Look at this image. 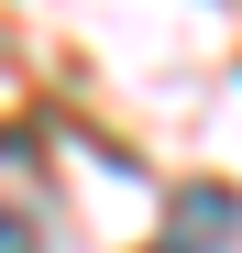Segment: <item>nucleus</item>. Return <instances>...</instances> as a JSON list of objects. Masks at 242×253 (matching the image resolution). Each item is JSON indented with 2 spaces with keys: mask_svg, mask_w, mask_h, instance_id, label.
<instances>
[{
  "mask_svg": "<svg viewBox=\"0 0 242 253\" xmlns=\"http://www.w3.org/2000/svg\"><path fill=\"white\" fill-rule=\"evenodd\" d=\"M231 231H242V198L187 187V198H176V242H154V253H209V242H231Z\"/></svg>",
  "mask_w": 242,
  "mask_h": 253,
  "instance_id": "obj_1",
  "label": "nucleus"
},
{
  "mask_svg": "<svg viewBox=\"0 0 242 253\" xmlns=\"http://www.w3.org/2000/svg\"><path fill=\"white\" fill-rule=\"evenodd\" d=\"M0 253H33V231H22V220H11V209H0Z\"/></svg>",
  "mask_w": 242,
  "mask_h": 253,
  "instance_id": "obj_2",
  "label": "nucleus"
}]
</instances>
